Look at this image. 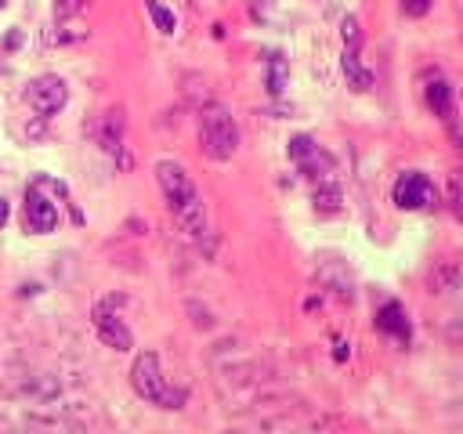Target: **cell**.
<instances>
[{"instance_id": "52a82bcc", "label": "cell", "mask_w": 463, "mask_h": 434, "mask_svg": "<svg viewBox=\"0 0 463 434\" xmlns=\"http://www.w3.org/2000/svg\"><path fill=\"white\" fill-rule=\"evenodd\" d=\"M289 159L307 174V177H329V170H333V159L307 137V134H297V137H289Z\"/></svg>"}, {"instance_id": "3957f363", "label": "cell", "mask_w": 463, "mask_h": 434, "mask_svg": "<svg viewBox=\"0 0 463 434\" xmlns=\"http://www.w3.org/2000/svg\"><path fill=\"white\" fill-rule=\"evenodd\" d=\"M130 383H134L137 398H145V401H152V405H159V409H181L184 398H188L184 387H170V383H166L156 351H141V354L134 358V365H130Z\"/></svg>"}, {"instance_id": "7a4b0ae2", "label": "cell", "mask_w": 463, "mask_h": 434, "mask_svg": "<svg viewBox=\"0 0 463 434\" xmlns=\"http://www.w3.org/2000/svg\"><path fill=\"white\" fill-rule=\"evenodd\" d=\"M199 145L217 163H224V159L235 156V148H239V127H235V116L228 112V105L206 101L199 108Z\"/></svg>"}, {"instance_id": "d6986e66", "label": "cell", "mask_w": 463, "mask_h": 434, "mask_svg": "<svg viewBox=\"0 0 463 434\" xmlns=\"http://www.w3.org/2000/svg\"><path fill=\"white\" fill-rule=\"evenodd\" d=\"M430 4H434V0H402V11H405L409 18H423V14L430 11Z\"/></svg>"}, {"instance_id": "ba28073f", "label": "cell", "mask_w": 463, "mask_h": 434, "mask_svg": "<svg viewBox=\"0 0 463 434\" xmlns=\"http://www.w3.org/2000/svg\"><path fill=\"white\" fill-rule=\"evenodd\" d=\"M423 94H427V105L434 108V116H441V123L456 134V148H463V137H459V130H456V108H452V87H449V80L441 76V72H434V76H427V87H423Z\"/></svg>"}, {"instance_id": "e0dca14e", "label": "cell", "mask_w": 463, "mask_h": 434, "mask_svg": "<svg viewBox=\"0 0 463 434\" xmlns=\"http://www.w3.org/2000/svg\"><path fill=\"white\" fill-rule=\"evenodd\" d=\"M340 33H344V47H362V25H358V18H354V14H347V18H344Z\"/></svg>"}, {"instance_id": "6da1fadb", "label": "cell", "mask_w": 463, "mask_h": 434, "mask_svg": "<svg viewBox=\"0 0 463 434\" xmlns=\"http://www.w3.org/2000/svg\"><path fill=\"white\" fill-rule=\"evenodd\" d=\"M156 181H159V188H163L181 231H188L192 239H203L206 235V206H203V195L192 184L188 170L181 163H174V159H159L156 163Z\"/></svg>"}, {"instance_id": "ac0fdd59", "label": "cell", "mask_w": 463, "mask_h": 434, "mask_svg": "<svg viewBox=\"0 0 463 434\" xmlns=\"http://www.w3.org/2000/svg\"><path fill=\"white\" fill-rule=\"evenodd\" d=\"M87 7V0H54V14L58 18H72V14H80Z\"/></svg>"}, {"instance_id": "5b68a950", "label": "cell", "mask_w": 463, "mask_h": 434, "mask_svg": "<svg viewBox=\"0 0 463 434\" xmlns=\"http://www.w3.org/2000/svg\"><path fill=\"white\" fill-rule=\"evenodd\" d=\"M25 98H29V105H33L40 116H54L58 108H65V101H69V87H65V80H61V76L43 72V76L29 80Z\"/></svg>"}, {"instance_id": "277c9868", "label": "cell", "mask_w": 463, "mask_h": 434, "mask_svg": "<svg viewBox=\"0 0 463 434\" xmlns=\"http://www.w3.org/2000/svg\"><path fill=\"white\" fill-rule=\"evenodd\" d=\"M112 307H116V297L94 304V311H90L94 333L101 336L105 347H112V351H130V347H134V333H130V326H127Z\"/></svg>"}, {"instance_id": "30bf717a", "label": "cell", "mask_w": 463, "mask_h": 434, "mask_svg": "<svg viewBox=\"0 0 463 434\" xmlns=\"http://www.w3.org/2000/svg\"><path fill=\"white\" fill-rule=\"evenodd\" d=\"M98 141L109 156H116L119 166H130V159L123 156V116L119 112H105L98 123Z\"/></svg>"}, {"instance_id": "8fae6325", "label": "cell", "mask_w": 463, "mask_h": 434, "mask_svg": "<svg viewBox=\"0 0 463 434\" xmlns=\"http://www.w3.org/2000/svg\"><path fill=\"white\" fill-rule=\"evenodd\" d=\"M376 326H380V333L394 336L398 344H409V336H412V329H409V318H405L402 304H394V300H387V304L376 311Z\"/></svg>"}, {"instance_id": "44dd1931", "label": "cell", "mask_w": 463, "mask_h": 434, "mask_svg": "<svg viewBox=\"0 0 463 434\" xmlns=\"http://www.w3.org/2000/svg\"><path fill=\"white\" fill-rule=\"evenodd\" d=\"M7 213H11L7 210V199H0V224H7Z\"/></svg>"}, {"instance_id": "5bb4252c", "label": "cell", "mask_w": 463, "mask_h": 434, "mask_svg": "<svg viewBox=\"0 0 463 434\" xmlns=\"http://www.w3.org/2000/svg\"><path fill=\"white\" fill-rule=\"evenodd\" d=\"M315 210L318 213H336L340 210V188L333 181H326V184L315 188Z\"/></svg>"}, {"instance_id": "2e32d148", "label": "cell", "mask_w": 463, "mask_h": 434, "mask_svg": "<svg viewBox=\"0 0 463 434\" xmlns=\"http://www.w3.org/2000/svg\"><path fill=\"white\" fill-rule=\"evenodd\" d=\"M449 206H452V213L463 221V177H459V174L449 177Z\"/></svg>"}, {"instance_id": "ffe728a7", "label": "cell", "mask_w": 463, "mask_h": 434, "mask_svg": "<svg viewBox=\"0 0 463 434\" xmlns=\"http://www.w3.org/2000/svg\"><path fill=\"white\" fill-rule=\"evenodd\" d=\"M347 358V344L344 340H336V362H344Z\"/></svg>"}, {"instance_id": "4fadbf2b", "label": "cell", "mask_w": 463, "mask_h": 434, "mask_svg": "<svg viewBox=\"0 0 463 434\" xmlns=\"http://www.w3.org/2000/svg\"><path fill=\"white\" fill-rule=\"evenodd\" d=\"M286 76H289L286 58H282L279 51H271V54H268V69H264V83H268V90H271V94H282V90H286Z\"/></svg>"}, {"instance_id": "7402d4cb", "label": "cell", "mask_w": 463, "mask_h": 434, "mask_svg": "<svg viewBox=\"0 0 463 434\" xmlns=\"http://www.w3.org/2000/svg\"><path fill=\"white\" fill-rule=\"evenodd\" d=\"M0 7H4V0H0Z\"/></svg>"}, {"instance_id": "8992f818", "label": "cell", "mask_w": 463, "mask_h": 434, "mask_svg": "<svg viewBox=\"0 0 463 434\" xmlns=\"http://www.w3.org/2000/svg\"><path fill=\"white\" fill-rule=\"evenodd\" d=\"M394 203H398L402 210H423V206H430V203H434V184H430V177L420 174V170L402 174V177L394 181Z\"/></svg>"}, {"instance_id": "9a60e30c", "label": "cell", "mask_w": 463, "mask_h": 434, "mask_svg": "<svg viewBox=\"0 0 463 434\" xmlns=\"http://www.w3.org/2000/svg\"><path fill=\"white\" fill-rule=\"evenodd\" d=\"M145 7H148V14H152V22H156V29L170 36V33H174V25H177V22H174V11H166V7L159 4V0H148Z\"/></svg>"}, {"instance_id": "9c48e42d", "label": "cell", "mask_w": 463, "mask_h": 434, "mask_svg": "<svg viewBox=\"0 0 463 434\" xmlns=\"http://www.w3.org/2000/svg\"><path fill=\"white\" fill-rule=\"evenodd\" d=\"M25 228L36 231V235H47V231L58 228V210H54V203H47L36 188H29V195H25Z\"/></svg>"}, {"instance_id": "7c38bea8", "label": "cell", "mask_w": 463, "mask_h": 434, "mask_svg": "<svg viewBox=\"0 0 463 434\" xmlns=\"http://www.w3.org/2000/svg\"><path fill=\"white\" fill-rule=\"evenodd\" d=\"M344 76H347V83H351L354 90H369V87H373V72L362 65L358 47H344Z\"/></svg>"}]
</instances>
